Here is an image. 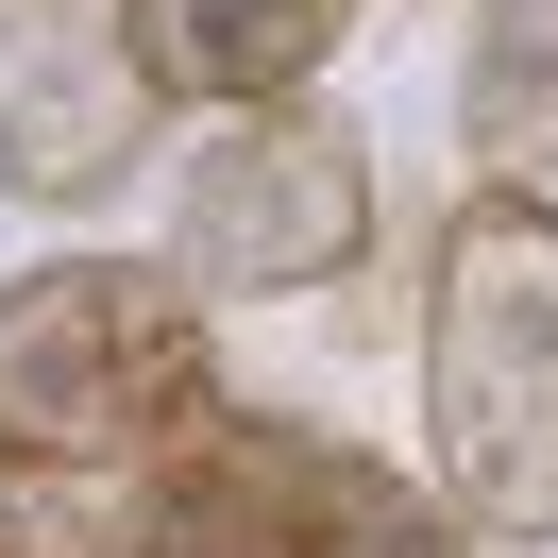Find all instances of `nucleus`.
I'll list each match as a JSON object with an SVG mask.
<instances>
[{
	"instance_id": "f257e3e1",
	"label": "nucleus",
	"mask_w": 558,
	"mask_h": 558,
	"mask_svg": "<svg viewBox=\"0 0 558 558\" xmlns=\"http://www.w3.org/2000/svg\"><path fill=\"white\" fill-rule=\"evenodd\" d=\"M423 490L474 542H558V186H457L440 204Z\"/></svg>"
},
{
	"instance_id": "f03ea898",
	"label": "nucleus",
	"mask_w": 558,
	"mask_h": 558,
	"mask_svg": "<svg viewBox=\"0 0 558 558\" xmlns=\"http://www.w3.org/2000/svg\"><path fill=\"white\" fill-rule=\"evenodd\" d=\"M220 407L204 373V305L170 254H35L0 288V474H153L186 457Z\"/></svg>"
},
{
	"instance_id": "7ed1b4c3",
	"label": "nucleus",
	"mask_w": 558,
	"mask_h": 558,
	"mask_svg": "<svg viewBox=\"0 0 558 558\" xmlns=\"http://www.w3.org/2000/svg\"><path fill=\"white\" fill-rule=\"evenodd\" d=\"M373 254V136L339 102H254L204 119V153L170 170V271L186 305H305Z\"/></svg>"
},
{
	"instance_id": "20e7f679",
	"label": "nucleus",
	"mask_w": 558,
	"mask_h": 558,
	"mask_svg": "<svg viewBox=\"0 0 558 558\" xmlns=\"http://www.w3.org/2000/svg\"><path fill=\"white\" fill-rule=\"evenodd\" d=\"M153 85L119 51V0H0V186L17 204H102L153 153Z\"/></svg>"
},
{
	"instance_id": "39448f33",
	"label": "nucleus",
	"mask_w": 558,
	"mask_h": 558,
	"mask_svg": "<svg viewBox=\"0 0 558 558\" xmlns=\"http://www.w3.org/2000/svg\"><path fill=\"white\" fill-rule=\"evenodd\" d=\"M220 457H238V474L271 490L288 558H490L474 524H457L440 490L407 474V457L339 440V423H254V407H220Z\"/></svg>"
},
{
	"instance_id": "423d86ee",
	"label": "nucleus",
	"mask_w": 558,
	"mask_h": 558,
	"mask_svg": "<svg viewBox=\"0 0 558 558\" xmlns=\"http://www.w3.org/2000/svg\"><path fill=\"white\" fill-rule=\"evenodd\" d=\"M355 17H373V0H119V51H136L153 102L254 119V102H305Z\"/></svg>"
},
{
	"instance_id": "0eeeda50",
	"label": "nucleus",
	"mask_w": 558,
	"mask_h": 558,
	"mask_svg": "<svg viewBox=\"0 0 558 558\" xmlns=\"http://www.w3.org/2000/svg\"><path fill=\"white\" fill-rule=\"evenodd\" d=\"M457 136H474V186H558V0L457 17Z\"/></svg>"
},
{
	"instance_id": "6e6552de",
	"label": "nucleus",
	"mask_w": 558,
	"mask_h": 558,
	"mask_svg": "<svg viewBox=\"0 0 558 558\" xmlns=\"http://www.w3.org/2000/svg\"><path fill=\"white\" fill-rule=\"evenodd\" d=\"M85 558H288V524H271V490L220 457V407H204L186 457H153V474H119L102 508H85Z\"/></svg>"
},
{
	"instance_id": "1a4fd4ad",
	"label": "nucleus",
	"mask_w": 558,
	"mask_h": 558,
	"mask_svg": "<svg viewBox=\"0 0 558 558\" xmlns=\"http://www.w3.org/2000/svg\"><path fill=\"white\" fill-rule=\"evenodd\" d=\"M0 558H17V542H0Z\"/></svg>"
}]
</instances>
